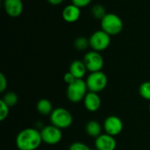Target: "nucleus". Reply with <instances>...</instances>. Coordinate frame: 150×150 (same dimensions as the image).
Segmentation results:
<instances>
[{
	"mask_svg": "<svg viewBox=\"0 0 150 150\" xmlns=\"http://www.w3.org/2000/svg\"><path fill=\"white\" fill-rule=\"evenodd\" d=\"M15 142L18 150H36L42 143L40 131L35 127L25 128L17 134Z\"/></svg>",
	"mask_w": 150,
	"mask_h": 150,
	"instance_id": "1",
	"label": "nucleus"
},
{
	"mask_svg": "<svg viewBox=\"0 0 150 150\" xmlns=\"http://www.w3.org/2000/svg\"><path fill=\"white\" fill-rule=\"evenodd\" d=\"M88 92L89 91L85 80L76 79L75 82L68 85L66 90V96L69 102L76 104L83 101Z\"/></svg>",
	"mask_w": 150,
	"mask_h": 150,
	"instance_id": "2",
	"label": "nucleus"
},
{
	"mask_svg": "<svg viewBox=\"0 0 150 150\" xmlns=\"http://www.w3.org/2000/svg\"><path fill=\"white\" fill-rule=\"evenodd\" d=\"M101 29L107 33L111 36H116L120 34L124 27L121 18L115 13H107L100 20Z\"/></svg>",
	"mask_w": 150,
	"mask_h": 150,
	"instance_id": "3",
	"label": "nucleus"
},
{
	"mask_svg": "<svg viewBox=\"0 0 150 150\" xmlns=\"http://www.w3.org/2000/svg\"><path fill=\"white\" fill-rule=\"evenodd\" d=\"M49 119L52 125L57 127L62 130L69 128L73 124L72 113L63 107L54 108L52 113L50 114Z\"/></svg>",
	"mask_w": 150,
	"mask_h": 150,
	"instance_id": "4",
	"label": "nucleus"
},
{
	"mask_svg": "<svg viewBox=\"0 0 150 150\" xmlns=\"http://www.w3.org/2000/svg\"><path fill=\"white\" fill-rule=\"evenodd\" d=\"M85 82L89 91L99 93L106 88L108 83V78L105 73L101 70L90 73L86 77Z\"/></svg>",
	"mask_w": 150,
	"mask_h": 150,
	"instance_id": "5",
	"label": "nucleus"
},
{
	"mask_svg": "<svg viewBox=\"0 0 150 150\" xmlns=\"http://www.w3.org/2000/svg\"><path fill=\"white\" fill-rule=\"evenodd\" d=\"M111 35H109L102 29L95 31L89 38L90 47L91 50L102 52L109 47L111 44Z\"/></svg>",
	"mask_w": 150,
	"mask_h": 150,
	"instance_id": "6",
	"label": "nucleus"
},
{
	"mask_svg": "<svg viewBox=\"0 0 150 150\" xmlns=\"http://www.w3.org/2000/svg\"><path fill=\"white\" fill-rule=\"evenodd\" d=\"M40 131L42 142L47 145L49 146L56 145L60 143V142L62 139V129L58 128L57 127L52 124L43 127Z\"/></svg>",
	"mask_w": 150,
	"mask_h": 150,
	"instance_id": "7",
	"label": "nucleus"
},
{
	"mask_svg": "<svg viewBox=\"0 0 150 150\" xmlns=\"http://www.w3.org/2000/svg\"><path fill=\"white\" fill-rule=\"evenodd\" d=\"M83 61L90 73L101 71L104 67V58L100 52L91 50L84 54Z\"/></svg>",
	"mask_w": 150,
	"mask_h": 150,
	"instance_id": "8",
	"label": "nucleus"
},
{
	"mask_svg": "<svg viewBox=\"0 0 150 150\" xmlns=\"http://www.w3.org/2000/svg\"><path fill=\"white\" fill-rule=\"evenodd\" d=\"M123 127V121L116 115H110L106 117L103 122V130L105 133L114 137L121 134Z\"/></svg>",
	"mask_w": 150,
	"mask_h": 150,
	"instance_id": "9",
	"label": "nucleus"
},
{
	"mask_svg": "<svg viewBox=\"0 0 150 150\" xmlns=\"http://www.w3.org/2000/svg\"><path fill=\"white\" fill-rule=\"evenodd\" d=\"M3 7L9 17L18 18L23 12L24 4L22 0H3Z\"/></svg>",
	"mask_w": 150,
	"mask_h": 150,
	"instance_id": "10",
	"label": "nucleus"
},
{
	"mask_svg": "<svg viewBox=\"0 0 150 150\" xmlns=\"http://www.w3.org/2000/svg\"><path fill=\"white\" fill-rule=\"evenodd\" d=\"M96 150H115L117 148V142L114 136L107 134H102L95 139Z\"/></svg>",
	"mask_w": 150,
	"mask_h": 150,
	"instance_id": "11",
	"label": "nucleus"
},
{
	"mask_svg": "<svg viewBox=\"0 0 150 150\" xmlns=\"http://www.w3.org/2000/svg\"><path fill=\"white\" fill-rule=\"evenodd\" d=\"M62 17L67 23H75L78 21L81 17V8L73 4H68L63 8L62 11Z\"/></svg>",
	"mask_w": 150,
	"mask_h": 150,
	"instance_id": "12",
	"label": "nucleus"
},
{
	"mask_svg": "<svg viewBox=\"0 0 150 150\" xmlns=\"http://www.w3.org/2000/svg\"><path fill=\"white\" fill-rule=\"evenodd\" d=\"M83 105L85 109L90 112H95L101 107V98L98 93L89 91L83 99Z\"/></svg>",
	"mask_w": 150,
	"mask_h": 150,
	"instance_id": "13",
	"label": "nucleus"
},
{
	"mask_svg": "<svg viewBox=\"0 0 150 150\" xmlns=\"http://www.w3.org/2000/svg\"><path fill=\"white\" fill-rule=\"evenodd\" d=\"M69 71L76 78V79H83L86 72L88 71L83 61L75 60L73 61L69 68Z\"/></svg>",
	"mask_w": 150,
	"mask_h": 150,
	"instance_id": "14",
	"label": "nucleus"
},
{
	"mask_svg": "<svg viewBox=\"0 0 150 150\" xmlns=\"http://www.w3.org/2000/svg\"><path fill=\"white\" fill-rule=\"evenodd\" d=\"M84 130H85V133L87 134L88 136L96 139L100 134H102L103 125H101L98 120H91L86 123Z\"/></svg>",
	"mask_w": 150,
	"mask_h": 150,
	"instance_id": "15",
	"label": "nucleus"
},
{
	"mask_svg": "<svg viewBox=\"0 0 150 150\" xmlns=\"http://www.w3.org/2000/svg\"><path fill=\"white\" fill-rule=\"evenodd\" d=\"M54 109L51 101L47 98H41L37 102L36 110L42 116H50Z\"/></svg>",
	"mask_w": 150,
	"mask_h": 150,
	"instance_id": "16",
	"label": "nucleus"
},
{
	"mask_svg": "<svg viewBox=\"0 0 150 150\" xmlns=\"http://www.w3.org/2000/svg\"><path fill=\"white\" fill-rule=\"evenodd\" d=\"M91 15L96 19H98V20H101L107 14L105 8L104 7V5H102L100 4H98L93 5L92 8H91Z\"/></svg>",
	"mask_w": 150,
	"mask_h": 150,
	"instance_id": "17",
	"label": "nucleus"
},
{
	"mask_svg": "<svg viewBox=\"0 0 150 150\" xmlns=\"http://www.w3.org/2000/svg\"><path fill=\"white\" fill-rule=\"evenodd\" d=\"M74 47L78 51H84L90 47V41L89 38L86 37H78L74 41Z\"/></svg>",
	"mask_w": 150,
	"mask_h": 150,
	"instance_id": "18",
	"label": "nucleus"
},
{
	"mask_svg": "<svg viewBox=\"0 0 150 150\" xmlns=\"http://www.w3.org/2000/svg\"><path fill=\"white\" fill-rule=\"evenodd\" d=\"M2 100L8 106L12 107V106H14V105H17V103L18 101V95L15 92H13V91H8V92H6L4 95Z\"/></svg>",
	"mask_w": 150,
	"mask_h": 150,
	"instance_id": "19",
	"label": "nucleus"
},
{
	"mask_svg": "<svg viewBox=\"0 0 150 150\" xmlns=\"http://www.w3.org/2000/svg\"><path fill=\"white\" fill-rule=\"evenodd\" d=\"M139 94L142 98H144L148 101H150V81L143 82L140 85Z\"/></svg>",
	"mask_w": 150,
	"mask_h": 150,
	"instance_id": "20",
	"label": "nucleus"
},
{
	"mask_svg": "<svg viewBox=\"0 0 150 150\" xmlns=\"http://www.w3.org/2000/svg\"><path fill=\"white\" fill-rule=\"evenodd\" d=\"M10 112V106H8L2 99L0 100V120L4 121L8 116Z\"/></svg>",
	"mask_w": 150,
	"mask_h": 150,
	"instance_id": "21",
	"label": "nucleus"
},
{
	"mask_svg": "<svg viewBox=\"0 0 150 150\" xmlns=\"http://www.w3.org/2000/svg\"><path fill=\"white\" fill-rule=\"evenodd\" d=\"M69 150H92L87 144L82 142H75L69 147Z\"/></svg>",
	"mask_w": 150,
	"mask_h": 150,
	"instance_id": "22",
	"label": "nucleus"
},
{
	"mask_svg": "<svg viewBox=\"0 0 150 150\" xmlns=\"http://www.w3.org/2000/svg\"><path fill=\"white\" fill-rule=\"evenodd\" d=\"M91 2H92V0H71V4L78 6L81 9L83 7H87L88 5L91 4Z\"/></svg>",
	"mask_w": 150,
	"mask_h": 150,
	"instance_id": "23",
	"label": "nucleus"
},
{
	"mask_svg": "<svg viewBox=\"0 0 150 150\" xmlns=\"http://www.w3.org/2000/svg\"><path fill=\"white\" fill-rule=\"evenodd\" d=\"M7 84H8V83H7V78L5 77V76H4L3 73H1V74H0V92L4 93V92L6 91V89H7Z\"/></svg>",
	"mask_w": 150,
	"mask_h": 150,
	"instance_id": "24",
	"label": "nucleus"
},
{
	"mask_svg": "<svg viewBox=\"0 0 150 150\" xmlns=\"http://www.w3.org/2000/svg\"><path fill=\"white\" fill-rule=\"evenodd\" d=\"M63 80H64V82L69 85V84L72 83L73 82H75V81L76 80V78L69 71H68V72H66V73L64 74V76H63Z\"/></svg>",
	"mask_w": 150,
	"mask_h": 150,
	"instance_id": "25",
	"label": "nucleus"
},
{
	"mask_svg": "<svg viewBox=\"0 0 150 150\" xmlns=\"http://www.w3.org/2000/svg\"><path fill=\"white\" fill-rule=\"evenodd\" d=\"M64 0H47V2L52 5H59L61 4Z\"/></svg>",
	"mask_w": 150,
	"mask_h": 150,
	"instance_id": "26",
	"label": "nucleus"
},
{
	"mask_svg": "<svg viewBox=\"0 0 150 150\" xmlns=\"http://www.w3.org/2000/svg\"><path fill=\"white\" fill-rule=\"evenodd\" d=\"M149 112H150V103H149Z\"/></svg>",
	"mask_w": 150,
	"mask_h": 150,
	"instance_id": "27",
	"label": "nucleus"
},
{
	"mask_svg": "<svg viewBox=\"0 0 150 150\" xmlns=\"http://www.w3.org/2000/svg\"><path fill=\"white\" fill-rule=\"evenodd\" d=\"M1 1H3V0H1Z\"/></svg>",
	"mask_w": 150,
	"mask_h": 150,
	"instance_id": "28",
	"label": "nucleus"
}]
</instances>
